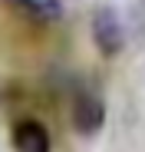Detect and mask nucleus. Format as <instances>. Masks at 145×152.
Segmentation results:
<instances>
[{
  "mask_svg": "<svg viewBox=\"0 0 145 152\" xmlns=\"http://www.w3.org/2000/svg\"><path fill=\"white\" fill-rule=\"evenodd\" d=\"M92 40L99 46L102 56H119L125 46V30H122V20L112 7H99L92 13Z\"/></svg>",
  "mask_w": 145,
  "mask_h": 152,
  "instance_id": "nucleus-1",
  "label": "nucleus"
},
{
  "mask_svg": "<svg viewBox=\"0 0 145 152\" xmlns=\"http://www.w3.org/2000/svg\"><path fill=\"white\" fill-rule=\"evenodd\" d=\"M106 122V103L96 93H79L72 103V126L83 136H96Z\"/></svg>",
  "mask_w": 145,
  "mask_h": 152,
  "instance_id": "nucleus-2",
  "label": "nucleus"
},
{
  "mask_svg": "<svg viewBox=\"0 0 145 152\" xmlns=\"http://www.w3.org/2000/svg\"><path fill=\"white\" fill-rule=\"evenodd\" d=\"M13 149L17 152H50V132L36 119H20L13 126Z\"/></svg>",
  "mask_w": 145,
  "mask_h": 152,
  "instance_id": "nucleus-3",
  "label": "nucleus"
},
{
  "mask_svg": "<svg viewBox=\"0 0 145 152\" xmlns=\"http://www.w3.org/2000/svg\"><path fill=\"white\" fill-rule=\"evenodd\" d=\"M10 4H17L20 10H27L30 17H36V20H43V23H53V20H59V13H63V4H59V0H10Z\"/></svg>",
  "mask_w": 145,
  "mask_h": 152,
  "instance_id": "nucleus-4",
  "label": "nucleus"
}]
</instances>
